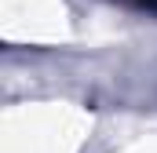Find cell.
<instances>
[{"instance_id": "6da1fadb", "label": "cell", "mask_w": 157, "mask_h": 153, "mask_svg": "<svg viewBox=\"0 0 157 153\" xmlns=\"http://www.w3.org/2000/svg\"><path fill=\"white\" fill-rule=\"evenodd\" d=\"M128 4H135V7H146V11H157V0H128Z\"/></svg>"}]
</instances>
